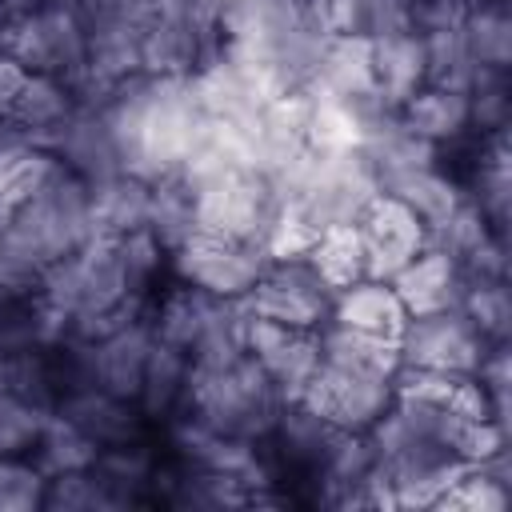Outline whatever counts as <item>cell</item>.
Segmentation results:
<instances>
[{"label":"cell","instance_id":"cell-1","mask_svg":"<svg viewBox=\"0 0 512 512\" xmlns=\"http://www.w3.org/2000/svg\"><path fill=\"white\" fill-rule=\"evenodd\" d=\"M96 104L112 124L124 172L148 184L176 176L208 128V112L192 92V76L136 72Z\"/></svg>","mask_w":512,"mask_h":512},{"label":"cell","instance_id":"cell-2","mask_svg":"<svg viewBox=\"0 0 512 512\" xmlns=\"http://www.w3.org/2000/svg\"><path fill=\"white\" fill-rule=\"evenodd\" d=\"M92 236V192L64 164L52 180L0 224V288L32 296L44 268L76 252Z\"/></svg>","mask_w":512,"mask_h":512},{"label":"cell","instance_id":"cell-3","mask_svg":"<svg viewBox=\"0 0 512 512\" xmlns=\"http://www.w3.org/2000/svg\"><path fill=\"white\" fill-rule=\"evenodd\" d=\"M280 408H284L280 388L248 352L216 368H196V364L188 368L180 412L208 424L212 432L264 444L280 420Z\"/></svg>","mask_w":512,"mask_h":512},{"label":"cell","instance_id":"cell-4","mask_svg":"<svg viewBox=\"0 0 512 512\" xmlns=\"http://www.w3.org/2000/svg\"><path fill=\"white\" fill-rule=\"evenodd\" d=\"M0 52H8L24 72H44L76 84L88 56L84 20L72 4H44L16 12L0 36Z\"/></svg>","mask_w":512,"mask_h":512},{"label":"cell","instance_id":"cell-5","mask_svg":"<svg viewBox=\"0 0 512 512\" xmlns=\"http://www.w3.org/2000/svg\"><path fill=\"white\" fill-rule=\"evenodd\" d=\"M168 256H172L176 280L204 288L208 296H220V300H244L272 260L260 244L236 240V236L204 228V224H196Z\"/></svg>","mask_w":512,"mask_h":512},{"label":"cell","instance_id":"cell-6","mask_svg":"<svg viewBox=\"0 0 512 512\" xmlns=\"http://www.w3.org/2000/svg\"><path fill=\"white\" fill-rule=\"evenodd\" d=\"M400 368H428V372H448V376H476L484 352L492 348L480 328L460 312H428V316H408L400 336Z\"/></svg>","mask_w":512,"mask_h":512},{"label":"cell","instance_id":"cell-7","mask_svg":"<svg viewBox=\"0 0 512 512\" xmlns=\"http://www.w3.org/2000/svg\"><path fill=\"white\" fill-rule=\"evenodd\" d=\"M332 296L336 292L320 280V272L304 256H292V260H268V268L260 272V280L252 284L244 304L256 316L276 320L284 328L316 332L332 316Z\"/></svg>","mask_w":512,"mask_h":512},{"label":"cell","instance_id":"cell-8","mask_svg":"<svg viewBox=\"0 0 512 512\" xmlns=\"http://www.w3.org/2000/svg\"><path fill=\"white\" fill-rule=\"evenodd\" d=\"M392 396H396V380L392 376L352 372V368H336V364L320 360V368L308 380L300 400L340 432H368L384 416Z\"/></svg>","mask_w":512,"mask_h":512},{"label":"cell","instance_id":"cell-9","mask_svg":"<svg viewBox=\"0 0 512 512\" xmlns=\"http://www.w3.org/2000/svg\"><path fill=\"white\" fill-rule=\"evenodd\" d=\"M244 352L268 372L284 400H300L308 380L320 368V336L308 328H284L248 308L244 320Z\"/></svg>","mask_w":512,"mask_h":512},{"label":"cell","instance_id":"cell-10","mask_svg":"<svg viewBox=\"0 0 512 512\" xmlns=\"http://www.w3.org/2000/svg\"><path fill=\"white\" fill-rule=\"evenodd\" d=\"M356 228H360V240H364V260H368L372 280H392L412 256H420L428 248L424 220L388 192H380L360 212Z\"/></svg>","mask_w":512,"mask_h":512},{"label":"cell","instance_id":"cell-11","mask_svg":"<svg viewBox=\"0 0 512 512\" xmlns=\"http://www.w3.org/2000/svg\"><path fill=\"white\" fill-rule=\"evenodd\" d=\"M40 148H48L84 184H96V180H108V176L124 172L120 148H116V136H112V124H108V116H104L100 104H76L72 116L64 124H56L44 136Z\"/></svg>","mask_w":512,"mask_h":512},{"label":"cell","instance_id":"cell-12","mask_svg":"<svg viewBox=\"0 0 512 512\" xmlns=\"http://www.w3.org/2000/svg\"><path fill=\"white\" fill-rule=\"evenodd\" d=\"M52 412H60L64 420H72L88 440H96L100 448L108 444H128V440H144V408L136 400L112 396L96 384H76L64 388L60 400L52 404Z\"/></svg>","mask_w":512,"mask_h":512},{"label":"cell","instance_id":"cell-13","mask_svg":"<svg viewBox=\"0 0 512 512\" xmlns=\"http://www.w3.org/2000/svg\"><path fill=\"white\" fill-rule=\"evenodd\" d=\"M356 148L364 152V160L372 164V172H376L380 184L392 180V176H400V172L436 164V152H440L436 144H428L424 136H416L396 108H384V104H376V108L364 112L360 144Z\"/></svg>","mask_w":512,"mask_h":512},{"label":"cell","instance_id":"cell-14","mask_svg":"<svg viewBox=\"0 0 512 512\" xmlns=\"http://www.w3.org/2000/svg\"><path fill=\"white\" fill-rule=\"evenodd\" d=\"M464 264L456 256H448L444 248H424L420 256H412L388 284L400 296L408 316H428V312H444L460 304L464 292Z\"/></svg>","mask_w":512,"mask_h":512},{"label":"cell","instance_id":"cell-15","mask_svg":"<svg viewBox=\"0 0 512 512\" xmlns=\"http://www.w3.org/2000/svg\"><path fill=\"white\" fill-rule=\"evenodd\" d=\"M308 92L336 96L360 108H376V72H372V40L368 36H332L320 52L316 76Z\"/></svg>","mask_w":512,"mask_h":512},{"label":"cell","instance_id":"cell-16","mask_svg":"<svg viewBox=\"0 0 512 512\" xmlns=\"http://www.w3.org/2000/svg\"><path fill=\"white\" fill-rule=\"evenodd\" d=\"M76 88L60 76H44V72H28L24 84L16 88V96L8 100V108L0 112V124H8L20 140L44 144V136L64 124L76 108Z\"/></svg>","mask_w":512,"mask_h":512},{"label":"cell","instance_id":"cell-17","mask_svg":"<svg viewBox=\"0 0 512 512\" xmlns=\"http://www.w3.org/2000/svg\"><path fill=\"white\" fill-rule=\"evenodd\" d=\"M368 40H372L376 96L384 108H400L428 84L424 80V40H420V32H392V36H368Z\"/></svg>","mask_w":512,"mask_h":512},{"label":"cell","instance_id":"cell-18","mask_svg":"<svg viewBox=\"0 0 512 512\" xmlns=\"http://www.w3.org/2000/svg\"><path fill=\"white\" fill-rule=\"evenodd\" d=\"M92 192V236H128L148 228V200H152V184L132 176V172H116L108 180L88 184Z\"/></svg>","mask_w":512,"mask_h":512},{"label":"cell","instance_id":"cell-19","mask_svg":"<svg viewBox=\"0 0 512 512\" xmlns=\"http://www.w3.org/2000/svg\"><path fill=\"white\" fill-rule=\"evenodd\" d=\"M328 320L396 340L404 320H408V312H404V304H400V296L392 292L388 280L364 276V280H356V284H348V288H340L332 296V316Z\"/></svg>","mask_w":512,"mask_h":512},{"label":"cell","instance_id":"cell-20","mask_svg":"<svg viewBox=\"0 0 512 512\" xmlns=\"http://www.w3.org/2000/svg\"><path fill=\"white\" fill-rule=\"evenodd\" d=\"M320 360L336 364V368H352V372H372V376H392L400 372V348L392 336H376V332H360L348 324H320Z\"/></svg>","mask_w":512,"mask_h":512},{"label":"cell","instance_id":"cell-21","mask_svg":"<svg viewBox=\"0 0 512 512\" xmlns=\"http://www.w3.org/2000/svg\"><path fill=\"white\" fill-rule=\"evenodd\" d=\"M188 352L160 340L152 332V348H148V364H144V380H140V396L136 404L144 408L148 420H172L180 412L184 388H188Z\"/></svg>","mask_w":512,"mask_h":512},{"label":"cell","instance_id":"cell-22","mask_svg":"<svg viewBox=\"0 0 512 512\" xmlns=\"http://www.w3.org/2000/svg\"><path fill=\"white\" fill-rule=\"evenodd\" d=\"M56 168H60V160L48 148H40L32 140H20V136L4 140L0 144V224L20 204H28L52 180Z\"/></svg>","mask_w":512,"mask_h":512},{"label":"cell","instance_id":"cell-23","mask_svg":"<svg viewBox=\"0 0 512 512\" xmlns=\"http://www.w3.org/2000/svg\"><path fill=\"white\" fill-rule=\"evenodd\" d=\"M396 112L404 116V124L416 136H424L436 148L460 140L472 128V120H468V92H452V88H436V84H424Z\"/></svg>","mask_w":512,"mask_h":512},{"label":"cell","instance_id":"cell-24","mask_svg":"<svg viewBox=\"0 0 512 512\" xmlns=\"http://www.w3.org/2000/svg\"><path fill=\"white\" fill-rule=\"evenodd\" d=\"M380 192H388V196H396L400 204H408V208L424 220L428 232H436V228L456 212V204L464 200V188H460L452 176H444L436 164L400 172V176L384 180Z\"/></svg>","mask_w":512,"mask_h":512},{"label":"cell","instance_id":"cell-25","mask_svg":"<svg viewBox=\"0 0 512 512\" xmlns=\"http://www.w3.org/2000/svg\"><path fill=\"white\" fill-rule=\"evenodd\" d=\"M468 196L476 200V208L488 216V224L496 232H504L508 224V204H512V176H508V128L488 132L480 140L476 164H472V184Z\"/></svg>","mask_w":512,"mask_h":512},{"label":"cell","instance_id":"cell-26","mask_svg":"<svg viewBox=\"0 0 512 512\" xmlns=\"http://www.w3.org/2000/svg\"><path fill=\"white\" fill-rule=\"evenodd\" d=\"M100 480L120 496V504H140V500H152V488H156V452H148L144 440H128V444H108L100 448L96 464Z\"/></svg>","mask_w":512,"mask_h":512},{"label":"cell","instance_id":"cell-27","mask_svg":"<svg viewBox=\"0 0 512 512\" xmlns=\"http://www.w3.org/2000/svg\"><path fill=\"white\" fill-rule=\"evenodd\" d=\"M508 448L468 464L436 500V508H456V512H504L508 508Z\"/></svg>","mask_w":512,"mask_h":512},{"label":"cell","instance_id":"cell-28","mask_svg":"<svg viewBox=\"0 0 512 512\" xmlns=\"http://www.w3.org/2000/svg\"><path fill=\"white\" fill-rule=\"evenodd\" d=\"M304 260L320 272V280L332 292H340V288H348V284H356V280L368 276L364 240H360V228L356 224H336V228L316 232V240H312V248H308Z\"/></svg>","mask_w":512,"mask_h":512},{"label":"cell","instance_id":"cell-29","mask_svg":"<svg viewBox=\"0 0 512 512\" xmlns=\"http://www.w3.org/2000/svg\"><path fill=\"white\" fill-rule=\"evenodd\" d=\"M216 300H220V296H208L204 288H192V284L180 280L176 288L164 292V300L156 304V316H152L148 324H152V332H156L160 340H168V344L192 352V344L200 340V332H204V324H208Z\"/></svg>","mask_w":512,"mask_h":512},{"label":"cell","instance_id":"cell-30","mask_svg":"<svg viewBox=\"0 0 512 512\" xmlns=\"http://www.w3.org/2000/svg\"><path fill=\"white\" fill-rule=\"evenodd\" d=\"M32 464L44 472V476H60V472H80V468H92L96 456H100V444L88 440L72 420H64L60 412H48L44 416V428L32 444Z\"/></svg>","mask_w":512,"mask_h":512},{"label":"cell","instance_id":"cell-31","mask_svg":"<svg viewBox=\"0 0 512 512\" xmlns=\"http://www.w3.org/2000/svg\"><path fill=\"white\" fill-rule=\"evenodd\" d=\"M464 48L476 68L508 72L512 64V16L508 4H472L464 24H460Z\"/></svg>","mask_w":512,"mask_h":512},{"label":"cell","instance_id":"cell-32","mask_svg":"<svg viewBox=\"0 0 512 512\" xmlns=\"http://www.w3.org/2000/svg\"><path fill=\"white\" fill-rule=\"evenodd\" d=\"M488 344H504L512 332V296L504 276H464V292L456 304Z\"/></svg>","mask_w":512,"mask_h":512},{"label":"cell","instance_id":"cell-33","mask_svg":"<svg viewBox=\"0 0 512 512\" xmlns=\"http://www.w3.org/2000/svg\"><path fill=\"white\" fill-rule=\"evenodd\" d=\"M196 228V200L192 188L180 176L152 180V200H148V232L172 252L188 232Z\"/></svg>","mask_w":512,"mask_h":512},{"label":"cell","instance_id":"cell-34","mask_svg":"<svg viewBox=\"0 0 512 512\" xmlns=\"http://www.w3.org/2000/svg\"><path fill=\"white\" fill-rule=\"evenodd\" d=\"M44 508H52V512H116V508H124V504H120V496L100 480L96 468H80V472L48 476Z\"/></svg>","mask_w":512,"mask_h":512},{"label":"cell","instance_id":"cell-35","mask_svg":"<svg viewBox=\"0 0 512 512\" xmlns=\"http://www.w3.org/2000/svg\"><path fill=\"white\" fill-rule=\"evenodd\" d=\"M424 80L436 88H452V92H468L476 64L464 48L460 28H444V32H424Z\"/></svg>","mask_w":512,"mask_h":512},{"label":"cell","instance_id":"cell-36","mask_svg":"<svg viewBox=\"0 0 512 512\" xmlns=\"http://www.w3.org/2000/svg\"><path fill=\"white\" fill-rule=\"evenodd\" d=\"M44 416L48 408L0 388V456H28L44 428Z\"/></svg>","mask_w":512,"mask_h":512},{"label":"cell","instance_id":"cell-37","mask_svg":"<svg viewBox=\"0 0 512 512\" xmlns=\"http://www.w3.org/2000/svg\"><path fill=\"white\" fill-rule=\"evenodd\" d=\"M508 72H492V68H476L472 84H468V120L480 136L508 128Z\"/></svg>","mask_w":512,"mask_h":512},{"label":"cell","instance_id":"cell-38","mask_svg":"<svg viewBox=\"0 0 512 512\" xmlns=\"http://www.w3.org/2000/svg\"><path fill=\"white\" fill-rule=\"evenodd\" d=\"M48 476L32 456H0V512H36L44 508Z\"/></svg>","mask_w":512,"mask_h":512},{"label":"cell","instance_id":"cell-39","mask_svg":"<svg viewBox=\"0 0 512 512\" xmlns=\"http://www.w3.org/2000/svg\"><path fill=\"white\" fill-rule=\"evenodd\" d=\"M476 380H480V388L488 392L496 420L508 428V384H512V352H508V340H504V344H492V348L484 352V360H480V368H476Z\"/></svg>","mask_w":512,"mask_h":512},{"label":"cell","instance_id":"cell-40","mask_svg":"<svg viewBox=\"0 0 512 512\" xmlns=\"http://www.w3.org/2000/svg\"><path fill=\"white\" fill-rule=\"evenodd\" d=\"M308 20L320 36H364V12L360 0H304Z\"/></svg>","mask_w":512,"mask_h":512},{"label":"cell","instance_id":"cell-41","mask_svg":"<svg viewBox=\"0 0 512 512\" xmlns=\"http://www.w3.org/2000/svg\"><path fill=\"white\" fill-rule=\"evenodd\" d=\"M364 36H392L412 32V0H360Z\"/></svg>","mask_w":512,"mask_h":512},{"label":"cell","instance_id":"cell-42","mask_svg":"<svg viewBox=\"0 0 512 512\" xmlns=\"http://www.w3.org/2000/svg\"><path fill=\"white\" fill-rule=\"evenodd\" d=\"M472 0H412V32H444L460 28Z\"/></svg>","mask_w":512,"mask_h":512},{"label":"cell","instance_id":"cell-43","mask_svg":"<svg viewBox=\"0 0 512 512\" xmlns=\"http://www.w3.org/2000/svg\"><path fill=\"white\" fill-rule=\"evenodd\" d=\"M24 76H28V72H24L8 52H0V112L8 108V100L16 96V88L24 84Z\"/></svg>","mask_w":512,"mask_h":512},{"label":"cell","instance_id":"cell-44","mask_svg":"<svg viewBox=\"0 0 512 512\" xmlns=\"http://www.w3.org/2000/svg\"><path fill=\"white\" fill-rule=\"evenodd\" d=\"M12 12H28V8H44V4H72L76 8V0H4Z\"/></svg>","mask_w":512,"mask_h":512},{"label":"cell","instance_id":"cell-45","mask_svg":"<svg viewBox=\"0 0 512 512\" xmlns=\"http://www.w3.org/2000/svg\"><path fill=\"white\" fill-rule=\"evenodd\" d=\"M12 16H16V12H12V8L0 0V36H4V28H8V20H12Z\"/></svg>","mask_w":512,"mask_h":512},{"label":"cell","instance_id":"cell-46","mask_svg":"<svg viewBox=\"0 0 512 512\" xmlns=\"http://www.w3.org/2000/svg\"><path fill=\"white\" fill-rule=\"evenodd\" d=\"M472 4H508V0H472Z\"/></svg>","mask_w":512,"mask_h":512},{"label":"cell","instance_id":"cell-47","mask_svg":"<svg viewBox=\"0 0 512 512\" xmlns=\"http://www.w3.org/2000/svg\"><path fill=\"white\" fill-rule=\"evenodd\" d=\"M216 4H220V8H228V4H236V0H216Z\"/></svg>","mask_w":512,"mask_h":512},{"label":"cell","instance_id":"cell-48","mask_svg":"<svg viewBox=\"0 0 512 512\" xmlns=\"http://www.w3.org/2000/svg\"><path fill=\"white\" fill-rule=\"evenodd\" d=\"M4 300H12V296H8V292H4V288H0V304H4Z\"/></svg>","mask_w":512,"mask_h":512},{"label":"cell","instance_id":"cell-49","mask_svg":"<svg viewBox=\"0 0 512 512\" xmlns=\"http://www.w3.org/2000/svg\"><path fill=\"white\" fill-rule=\"evenodd\" d=\"M300 4H304V0H300Z\"/></svg>","mask_w":512,"mask_h":512}]
</instances>
